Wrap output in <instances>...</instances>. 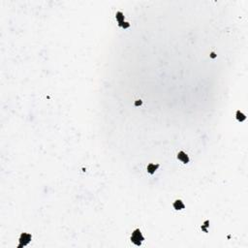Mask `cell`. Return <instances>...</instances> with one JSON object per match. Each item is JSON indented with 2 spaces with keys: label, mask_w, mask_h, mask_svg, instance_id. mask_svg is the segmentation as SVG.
Here are the masks:
<instances>
[{
  "label": "cell",
  "mask_w": 248,
  "mask_h": 248,
  "mask_svg": "<svg viewBox=\"0 0 248 248\" xmlns=\"http://www.w3.org/2000/svg\"><path fill=\"white\" fill-rule=\"evenodd\" d=\"M131 240H132L133 243H135L138 246L142 244L143 240H145V239H144V237H143V235H142V233L139 229L134 231V233L132 234V237H131Z\"/></svg>",
  "instance_id": "cell-1"
},
{
  "label": "cell",
  "mask_w": 248,
  "mask_h": 248,
  "mask_svg": "<svg viewBox=\"0 0 248 248\" xmlns=\"http://www.w3.org/2000/svg\"><path fill=\"white\" fill-rule=\"evenodd\" d=\"M31 240V236L29 234H21L20 235V238H19V245H18V248L22 247V246H25L27 245Z\"/></svg>",
  "instance_id": "cell-2"
},
{
  "label": "cell",
  "mask_w": 248,
  "mask_h": 248,
  "mask_svg": "<svg viewBox=\"0 0 248 248\" xmlns=\"http://www.w3.org/2000/svg\"><path fill=\"white\" fill-rule=\"evenodd\" d=\"M177 159L180 160V161H181L182 163H184V164H187V163L189 162V157H188V155H187L185 152H183V151L178 152V154H177Z\"/></svg>",
  "instance_id": "cell-3"
},
{
  "label": "cell",
  "mask_w": 248,
  "mask_h": 248,
  "mask_svg": "<svg viewBox=\"0 0 248 248\" xmlns=\"http://www.w3.org/2000/svg\"><path fill=\"white\" fill-rule=\"evenodd\" d=\"M173 207H174V209H176V210H180V209H183V208L185 207V205H184V204L182 203V201L176 200V201L173 203Z\"/></svg>",
  "instance_id": "cell-4"
},
{
  "label": "cell",
  "mask_w": 248,
  "mask_h": 248,
  "mask_svg": "<svg viewBox=\"0 0 248 248\" xmlns=\"http://www.w3.org/2000/svg\"><path fill=\"white\" fill-rule=\"evenodd\" d=\"M158 168H159V165H158V164H157V165L149 164V165L147 166V171H148L149 173H154V172H155V171H156Z\"/></svg>",
  "instance_id": "cell-5"
},
{
  "label": "cell",
  "mask_w": 248,
  "mask_h": 248,
  "mask_svg": "<svg viewBox=\"0 0 248 248\" xmlns=\"http://www.w3.org/2000/svg\"><path fill=\"white\" fill-rule=\"evenodd\" d=\"M245 118H246V116L241 111H237V119L239 121H243V120H245Z\"/></svg>",
  "instance_id": "cell-6"
},
{
  "label": "cell",
  "mask_w": 248,
  "mask_h": 248,
  "mask_svg": "<svg viewBox=\"0 0 248 248\" xmlns=\"http://www.w3.org/2000/svg\"><path fill=\"white\" fill-rule=\"evenodd\" d=\"M115 16H116V19H117V21H118L119 23H121V22L124 21V16H123V14H122L121 12H117Z\"/></svg>",
  "instance_id": "cell-7"
},
{
  "label": "cell",
  "mask_w": 248,
  "mask_h": 248,
  "mask_svg": "<svg viewBox=\"0 0 248 248\" xmlns=\"http://www.w3.org/2000/svg\"><path fill=\"white\" fill-rule=\"evenodd\" d=\"M119 26H121V27H123V28H128V27L130 26V24H129L128 22H126V21H123V22L119 23Z\"/></svg>",
  "instance_id": "cell-8"
},
{
  "label": "cell",
  "mask_w": 248,
  "mask_h": 248,
  "mask_svg": "<svg viewBox=\"0 0 248 248\" xmlns=\"http://www.w3.org/2000/svg\"><path fill=\"white\" fill-rule=\"evenodd\" d=\"M142 103H143V102H142V100H138V101H136V102H135V106H141V105H142Z\"/></svg>",
  "instance_id": "cell-9"
},
{
  "label": "cell",
  "mask_w": 248,
  "mask_h": 248,
  "mask_svg": "<svg viewBox=\"0 0 248 248\" xmlns=\"http://www.w3.org/2000/svg\"><path fill=\"white\" fill-rule=\"evenodd\" d=\"M207 223H208V221H206V222H205V226H208V225H206ZM202 229H203L204 231H205V232H206V229H205V227H202Z\"/></svg>",
  "instance_id": "cell-10"
},
{
  "label": "cell",
  "mask_w": 248,
  "mask_h": 248,
  "mask_svg": "<svg viewBox=\"0 0 248 248\" xmlns=\"http://www.w3.org/2000/svg\"><path fill=\"white\" fill-rule=\"evenodd\" d=\"M210 56H211L212 58H215V56H216V55H215V53H214V52H211V55H210Z\"/></svg>",
  "instance_id": "cell-11"
}]
</instances>
